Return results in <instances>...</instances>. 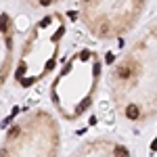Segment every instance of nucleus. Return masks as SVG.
Returning a JSON list of instances; mask_svg holds the SVG:
<instances>
[{"instance_id":"nucleus-2","label":"nucleus","mask_w":157,"mask_h":157,"mask_svg":"<svg viewBox=\"0 0 157 157\" xmlns=\"http://www.w3.org/2000/svg\"><path fill=\"white\" fill-rule=\"evenodd\" d=\"M124 113H126L128 120H138L140 117V107L138 105H128V107L124 109Z\"/></svg>"},{"instance_id":"nucleus-1","label":"nucleus","mask_w":157,"mask_h":157,"mask_svg":"<svg viewBox=\"0 0 157 157\" xmlns=\"http://www.w3.org/2000/svg\"><path fill=\"white\" fill-rule=\"evenodd\" d=\"M59 132L48 113L38 111L21 124L17 138L6 140L0 157H57Z\"/></svg>"}]
</instances>
